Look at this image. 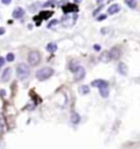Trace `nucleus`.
Listing matches in <instances>:
<instances>
[{
    "instance_id": "1",
    "label": "nucleus",
    "mask_w": 140,
    "mask_h": 149,
    "mask_svg": "<svg viewBox=\"0 0 140 149\" xmlns=\"http://www.w3.org/2000/svg\"><path fill=\"white\" fill-rule=\"evenodd\" d=\"M54 73V70L52 69V67H42V69H39V70L36 72V77H37L38 81H46V79L51 78L52 76Z\"/></svg>"
},
{
    "instance_id": "2",
    "label": "nucleus",
    "mask_w": 140,
    "mask_h": 149,
    "mask_svg": "<svg viewBox=\"0 0 140 149\" xmlns=\"http://www.w3.org/2000/svg\"><path fill=\"white\" fill-rule=\"evenodd\" d=\"M31 71H30V67H28L27 64L25 62H21L17 65L16 67V74H17V78L19 79H26L30 76Z\"/></svg>"
},
{
    "instance_id": "3",
    "label": "nucleus",
    "mask_w": 140,
    "mask_h": 149,
    "mask_svg": "<svg viewBox=\"0 0 140 149\" xmlns=\"http://www.w3.org/2000/svg\"><path fill=\"white\" fill-rule=\"evenodd\" d=\"M28 64L31 66H37L39 62H41V54L38 51L33 50L28 54Z\"/></svg>"
},
{
    "instance_id": "4",
    "label": "nucleus",
    "mask_w": 140,
    "mask_h": 149,
    "mask_svg": "<svg viewBox=\"0 0 140 149\" xmlns=\"http://www.w3.org/2000/svg\"><path fill=\"white\" fill-rule=\"evenodd\" d=\"M76 20H78V15H65L63 19H61V24L64 26V27H73L76 22Z\"/></svg>"
},
{
    "instance_id": "5",
    "label": "nucleus",
    "mask_w": 140,
    "mask_h": 149,
    "mask_svg": "<svg viewBox=\"0 0 140 149\" xmlns=\"http://www.w3.org/2000/svg\"><path fill=\"white\" fill-rule=\"evenodd\" d=\"M52 15H53V11H41L37 16L33 17V20L36 21V26H39L42 20H48L49 17H52Z\"/></svg>"
},
{
    "instance_id": "6",
    "label": "nucleus",
    "mask_w": 140,
    "mask_h": 149,
    "mask_svg": "<svg viewBox=\"0 0 140 149\" xmlns=\"http://www.w3.org/2000/svg\"><path fill=\"white\" fill-rule=\"evenodd\" d=\"M73 73H74V81L75 82H80V81H82V79L85 78L86 71H85V69L82 67V66H79Z\"/></svg>"
},
{
    "instance_id": "7",
    "label": "nucleus",
    "mask_w": 140,
    "mask_h": 149,
    "mask_svg": "<svg viewBox=\"0 0 140 149\" xmlns=\"http://www.w3.org/2000/svg\"><path fill=\"white\" fill-rule=\"evenodd\" d=\"M61 9H63L64 14H73V12H78L79 11V7H78L76 4H66Z\"/></svg>"
},
{
    "instance_id": "8",
    "label": "nucleus",
    "mask_w": 140,
    "mask_h": 149,
    "mask_svg": "<svg viewBox=\"0 0 140 149\" xmlns=\"http://www.w3.org/2000/svg\"><path fill=\"white\" fill-rule=\"evenodd\" d=\"M108 53H109V57H111V60H118V59L121 57V54H122L121 49H119L118 47L112 48Z\"/></svg>"
},
{
    "instance_id": "9",
    "label": "nucleus",
    "mask_w": 140,
    "mask_h": 149,
    "mask_svg": "<svg viewBox=\"0 0 140 149\" xmlns=\"http://www.w3.org/2000/svg\"><path fill=\"white\" fill-rule=\"evenodd\" d=\"M103 86H109V84L104 79H95V81L91 82V87H95V88H101Z\"/></svg>"
},
{
    "instance_id": "10",
    "label": "nucleus",
    "mask_w": 140,
    "mask_h": 149,
    "mask_svg": "<svg viewBox=\"0 0 140 149\" xmlns=\"http://www.w3.org/2000/svg\"><path fill=\"white\" fill-rule=\"evenodd\" d=\"M117 70H118V72H119L122 76H127V74H128V66H127L124 62H119Z\"/></svg>"
},
{
    "instance_id": "11",
    "label": "nucleus",
    "mask_w": 140,
    "mask_h": 149,
    "mask_svg": "<svg viewBox=\"0 0 140 149\" xmlns=\"http://www.w3.org/2000/svg\"><path fill=\"white\" fill-rule=\"evenodd\" d=\"M23 15H25V10L22 7H16V9L12 11V17L14 19H22Z\"/></svg>"
},
{
    "instance_id": "12",
    "label": "nucleus",
    "mask_w": 140,
    "mask_h": 149,
    "mask_svg": "<svg viewBox=\"0 0 140 149\" xmlns=\"http://www.w3.org/2000/svg\"><path fill=\"white\" fill-rule=\"evenodd\" d=\"M98 90H100V95L103 99L108 98V95H109V86H103L101 88H98Z\"/></svg>"
},
{
    "instance_id": "13",
    "label": "nucleus",
    "mask_w": 140,
    "mask_h": 149,
    "mask_svg": "<svg viewBox=\"0 0 140 149\" xmlns=\"http://www.w3.org/2000/svg\"><path fill=\"white\" fill-rule=\"evenodd\" d=\"M10 77H11V69L8 67V69H5L3 74H1V81H3V82H8L10 79Z\"/></svg>"
},
{
    "instance_id": "14",
    "label": "nucleus",
    "mask_w": 140,
    "mask_h": 149,
    "mask_svg": "<svg viewBox=\"0 0 140 149\" xmlns=\"http://www.w3.org/2000/svg\"><path fill=\"white\" fill-rule=\"evenodd\" d=\"M119 10H121V6H119V5L118 4H112L109 7H108L107 14L108 15H114V14H117Z\"/></svg>"
},
{
    "instance_id": "15",
    "label": "nucleus",
    "mask_w": 140,
    "mask_h": 149,
    "mask_svg": "<svg viewBox=\"0 0 140 149\" xmlns=\"http://www.w3.org/2000/svg\"><path fill=\"white\" fill-rule=\"evenodd\" d=\"M70 121H71L73 125H78V123H80V121H81V116H80L78 112H73L71 116H70Z\"/></svg>"
},
{
    "instance_id": "16",
    "label": "nucleus",
    "mask_w": 140,
    "mask_h": 149,
    "mask_svg": "<svg viewBox=\"0 0 140 149\" xmlns=\"http://www.w3.org/2000/svg\"><path fill=\"white\" fill-rule=\"evenodd\" d=\"M46 49H47V51L48 53H55L57 51V49H58V45H57V43H48L47 44V47H46Z\"/></svg>"
},
{
    "instance_id": "17",
    "label": "nucleus",
    "mask_w": 140,
    "mask_h": 149,
    "mask_svg": "<svg viewBox=\"0 0 140 149\" xmlns=\"http://www.w3.org/2000/svg\"><path fill=\"white\" fill-rule=\"evenodd\" d=\"M79 92H80V94L86 95V94L90 93V87L89 86H86V84H82V86H80L79 87Z\"/></svg>"
},
{
    "instance_id": "18",
    "label": "nucleus",
    "mask_w": 140,
    "mask_h": 149,
    "mask_svg": "<svg viewBox=\"0 0 140 149\" xmlns=\"http://www.w3.org/2000/svg\"><path fill=\"white\" fill-rule=\"evenodd\" d=\"M100 60L102 61V62H108V61H111V57H109V53L108 51H103L101 56H100Z\"/></svg>"
},
{
    "instance_id": "19",
    "label": "nucleus",
    "mask_w": 140,
    "mask_h": 149,
    "mask_svg": "<svg viewBox=\"0 0 140 149\" xmlns=\"http://www.w3.org/2000/svg\"><path fill=\"white\" fill-rule=\"evenodd\" d=\"M79 66L80 65H79V62H78V61H71V62H70V65H69V70L71 71V72H74Z\"/></svg>"
},
{
    "instance_id": "20",
    "label": "nucleus",
    "mask_w": 140,
    "mask_h": 149,
    "mask_svg": "<svg viewBox=\"0 0 140 149\" xmlns=\"http://www.w3.org/2000/svg\"><path fill=\"white\" fill-rule=\"evenodd\" d=\"M127 4L130 9H135L136 7V0H127Z\"/></svg>"
},
{
    "instance_id": "21",
    "label": "nucleus",
    "mask_w": 140,
    "mask_h": 149,
    "mask_svg": "<svg viewBox=\"0 0 140 149\" xmlns=\"http://www.w3.org/2000/svg\"><path fill=\"white\" fill-rule=\"evenodd\" d=\"M6 61H9V62H12V61L15 60V55L12 54V53H8V55H6V59H5Z\"/></svg>"
},
{
    "instance_id": "22",
    "label": "nucleus",
    "mask_w": 140,
    "mask_h": 149,
    "mask_svg": "<svg viewBox=\"0 0 140 149\" xmlns=\"http://www.w3.org/2000/svg\"><path fill=\"white\" fill-rule=\"evenodd\" d=\"M57 24H58V20H52L51 22L48 23V26H47V27L52 28V27H54V26H57Z\"/></svg>"
},
{
    "instance_id": "23",
    "label": "nucleus",
    "mask_w": 140,
    "mask_h": 149,
    "mask_svg": "<svg viewBox=\"0 0 140 149\" xmlns=\"http://www.w3.org/2000/svg\"><path fill=\"white\" fill-rule=\"evenodd\" d=\"M55 5V0H49V1H47L46 4H43V7H46V6H54Z\"/></svg>"
},
{
    "instance_id": "24",
    "label": "nucleus",
    "mask_w": 140,
    "mask_h": 149,
    "mask_svg": "<svg viewBox=\"0 0 140 149\" xmlns=\"http://www.w3.org/2000/svg\"><path fill=\"white\" fill-rule=\"evenodd\" d=\"M107 19V15H100L97 16V21H103V20Z\"/></svg>"
},
{
    "instance_id": "25",
    "label": "nucleus",
    "mask_w": 140,
    "mask_h": 149,
    "mask_svg": "<svg viewBox=\"0 0 140 149\" xmlns=\"http://www.w3.org/2000/svg\"><path fill=\"white\" fill-rule=\"evenodd\" d=\"M3 133H4V126H3V122L0 120V137L3 136Z\"/></svg>"
},
{
    "instance_id": "26",
    "label": "nucleus",
    "mask_w": 140,
    "mask_h": 149,
    "mask_svg": "<svg viewBox=\"0 0 140 149\" xmlns=\"http://www.w3.org/2000/svg\"><path fill=\"white\" fill-rule=\"evenodd\" d=\"M102 7H103V4L101 5V6H100V7H98L97 10H95V11H93V15H97L98 12H100V11H101V10H102Z\"/></svg>"
},
{
    "instance_id": "27",
    "label": "nucleus",
    "mask_w": 140,
    "mask_h": 149,
    "mask_svg": "<svg viewBox=\"0 0 140 149\" xmlns=\"http://www.w3.org/2000/svg\"><path fill=\"white\" fill-rule=\"evenodd\" d=\"M5 64V59L3 57V56H0V67H3Z\"/></svg>"
},
{
    "instance_id": "28",
    "label": "nucleus",
    "mask_w": 140,
    "mask_h": 149,
    "mask_svg": "<svg viewBox=\"0 0 140 149\" xmlns=\"http://www.w3.org/2000/svg\"><path fill=\"white\" fill-rule=\"evenodd\" d=\"M93 49H95L96 51H100V50H101V47H100L98 44H96V45H93Z\"/></svg>"
},
{
    "instance_id": "29",
    "label": "nucleus",
    "mask_w": 140,
    "mask_h": 149,
    "mask_svg": "<svg viewBox=\"0 0 140 149\" xmlns=\"http://www.w3.org/2000/svg\"><path fill=\"white\" fill-rule=\"evenodd\" d=\"M1 3L4 5H9L10 3H11V0H1Z\"/></svg>"
},
{
    "instance_id": "30",
    "label": "nucleus",
    "mask_w": 140,
    "mask_h": 149,
    "mask_svg": "<svg viewBox=\"0 0 140 149\" xmlns=\"http://www.w3.org/2000/svg\"><path fill=\"white\" fill-rule=\"evenodd\" d=\"M5 33V28L4 27H0V36H3Z\"/></svg>"
},
{
    "instance_id": "31",
    "label": "nucleus",
    "mask_w": 140,
    "mask_h": 149,
    "mask_svg": "<svg viewBox=\"0 0 140 149\" xmlns=\"http://www.w3.org/2000/svg\"><path fill=\"white\" fill-rule=\"evenodd\" d=\"M0 95H1V97H4V95H5V90H4V89H1V90H0Z\"/></svg>"
},
{
    "instance_id": "32",
    "label": "nucleus",
    "mask_w": 140,
    "mask_h": 149,
    "mask_svg": "<svg viewBox=\"0 0 140 149\" xmlns=\"http://www.w3.org/2000/svg\"><path fill=\"white\" fill-rule=\"evenodd\" d=\"M81 1H82V0H74V4H79Z\"/></svg>"
}]
</instances>
